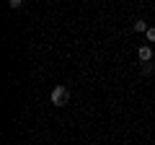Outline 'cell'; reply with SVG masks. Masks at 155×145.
Listing matches in <instances>:
<instances>
[{
	"instance_id": "cell-1",
	"label": "cell",
	"mask_w": 155,
	"mask_h": 145,
	"mask_svg": "<svg viewBox=\"0 0 155 145\" xmlns=\"http://www.w3.org/2000/svg\"><path fill=\"white\" fill-rule=\"evenodd\" d=\"M49 99H52V104H54V106H65L67 101H70V88H67V86H62V83H57L54 88H52Z\"/></svg>"
},
{
	"instance_id": "cell-2",
	"label": "cell",
	"mask_w": 155,
	"mask_h": 145,
	"mask_svg": "<svg viewBox=\"0 0 155 145\" xmlns=\"http://www.w3.org/2000/svg\"><path fill=\"white\" fill-rule=\"evenodd\" d=\"M137 57H140L142 62H150V60H153V47H150V44H140Z\"/></svg>"
},
{
	"instance_id": "cell-4",
	"label": "cell",
	"mask_w": 155,
	"mask_h": 145,
	"mask_svg": "<svg viewBox=\"0 0 155 145\" xmlns=\"http://www.w3.org/2000/svg\"><path fill=\"white\" fill-rule=\"evenodd\" d=\"M21 5H23V0H8V8H11V11H18Z\"/></svg>"
},
{
	"instance_id": "cell-3",
	"label": "cell",
	"mask_w": 155,
	"mask_h": 145,
	"mask_svg": "<svg viewBox=\"0 0 155 145\" xmlns=\"http://www.w3.org/2000/svg\"><path fill=\"white\" fill-rule=\"evenodd\" d=\"M132 29H134V31H137V34H147V21H142V18H137V21H134L132 23Z\"/></svg>"
},
{
	"instance_id": "cell-6",
	"label": "cell",
	"mask_w": 155,
	"mask_h": 145,
	"mask_svg": "<svg viewBox=\"0 0 155 145\" xmlns=\"http://www.w3.org/2000/svg\"><path fill=\"white\" fill-rule=\"evenodd\" d=\"M147 42H155V26L147 29Z\"/></svg>"
},
{
	"instance_id": "cell-5",
	"label": "cell",
	"mask_w": 155,
	"mask_h": 145,
	"mask_svg": "<svg viewBox=\"0 0 155 145\" xmlns=\"http://www.w3.org/2000/svg\"><path fill=\"white\" fill-rule=\"evenodd\" d=\"M153 72V62H142V75H150Z\"/></svg>"
}]
</instances>
